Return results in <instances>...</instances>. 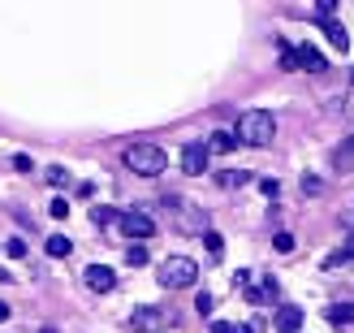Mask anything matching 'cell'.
Returning <instances> with one entry per match:
<instances>
[{"label":"cell","instance_id":"6da1fadb","mask_svg":"<svg viewBox=\"0 0 354 333\" xmlns=\"http://www.w3.org/2000/svg\"><path fill=\"white\" fill-rule=\"evenodd\" d=\"M121 161H126V169L138 173V178H160L169 169V152L160 143H130L121 152Z\"/></svg>","mask_w":354,"mask_h":333},{"label":"cell","instance_id":"7a4b0ae2","mask_svg":"<svg viewBox=\"0 0 354 333\" xmlns=\"http://www.w3.org/2000/svg\"><path fill=\"white\" fill-rule=\"evenodd\" d=\"M238 143H251V147H268L272 138H277V117L268 109H246L238 117Z\"/></svg>","mask_w":354,"mask_h":333},{"label":"cell","instance_id":"3957f363","mask_svg":"<svg viewBox=\"0 0 354 333\" xmlns=\"http://www.w3.org/2000/svg\"><path fill=\"white\" fill-rule=\"evenodd\" d=\"M169 213H173V225H177L182 234L203 238V234L212 230V217H207V208L190 204V199H169Z\"/></svg>","mask_w":354,"mask_h":333},{"label":"cell","instance_id":"277c9868","mask_svg":"<svg viewBox=\"0 0 354 333\" xmlns=\"http://www.w3.org/2000/svg\"><path fill=\"white\" fill-rule=\"evenodd\" d=\"M160 286L165 290H186V286H194V277H199V264H194L190 255H169V260H160Z\"/></svg>","mask_w":354,"mask_h":333},{"label":"cell","instance_id":"5b68a950","mask_svg":"<svg viewBox=\"0 0 354 333\" xmlns=\"http://www.w3.org/2000/svg\"><path fill=\"white\" fill-rule=\"evenodd\" d=\"M117 225H121L130 238H151V234H156V221L143 213V208H126V213L117 217Z\"/></svg>","mask_w":354,"mask_h":333},{"label":"cell","instance_id":"8992f818","mask_svg":"<svg viewBox=\"0 0 354 333\" xmlns=\"http://www.w3.org/2000/svg\"><path fill=\"white\" fill-rule=\"evenodd\" d=\"M207 143H203V138H194V143H186L182 147V173H190V178H203V173H207Z\"/></svg>","mask_w":354,"mask_h":333},{"label":"cell","instance_id":"52a82bcc","mask_svg":"<svg viewBox=\"0 0 354 333\" xmlns=\"http://www.w3.org/2000/svg\"><path fill=\"white\" fill-rule=\"evenodd\" d=\"M82 282H86V290H95V294H113L117 290V273L104 269V264H91L82 273Z\"/></svg>","mask_w":354,"mask_h":333},{"label":"cell","instance_id":"ba28073f","mask_svg":"<svg viewBox=\"0 0 354 333\" xmlns=\"http://www.w3.org/2000/svg\"><path fill=\"white\" fill-rule=\"evenodd\" d=\"M294 61H298V69H307V74H324V69H328L324 52L315 48V44H298L294 48Z\"/></svg>","mask_w":354,"mask_h":333},{"label":"cell","instance_id":"9c48e42d","mask_svg":"<svg viewBox=\"0 0 354 333\" xmlns=\"http://www.w3.org/2000/svg\"><path fill=\"white\" fill-rule=\"evenodd\" d=\"M242 294H246V303H272V299H281V286H277V277H263L259 286L246 282Z\"/></svg>","mask_w":354,"mask_h":333},{"label":"cell","instance_id":"30bf717a","mask_svg":"<svg viewBox=\"0 0 354 333\" xmlns=\"http://www.w3.org/2000/svg\"><path fill=\"white\" fill-rule=\"evenodd\" d=\"M160 325H173V316L160 307H138L130 316V329H160Z\"/></svg>","mask_w":354,"mask_h":333},{"label":"cell","instance_id":"8fae6325","mask_svg":"<svg viewBox=\"0 0 354 333\" xmlns=\"http://www.w3.org/2000/svg\"><path fill=\"white\" fill-rule=\"evenodd\" d=\"M277 333H298L303 329V307H294V303H286V307H277Z\"/></svg>","mask_w":354,"mask_h":333},{"label":"cell","instance_id":"7c38bea8","mask_svg":"<svg viewBox=\"0 0 354 333\" xmlns=\"http://www.w3.org/2000/svg\"><path fill=\"white\" fill-rule=\"evenodd\" d=\"M320 26H324V35H328V44L337 48V52H346V48H350V35H346V26L337 22V17H324Z\"/></svg>","mask_w":354,"mask_h":333},{"label":"cell","instance_id":"4fadbf2b","mask_svg":"<svg viewBox=\"0 0 354 333\" xmlns=\"http://www.w3.org/2000/svg\"><path fill=\"white\" fill-rule=\"evenodd\" d=\"M324 316H328V325H354V303H328V312H324Z\"/></svg>","mask_w":354,"mask_h":333},{"label":"cell","instance_id":"5bb4252c","mask_svg":"<svg viewBox=\"0 0 354 333\" xmlns=\"http://www.w3.org/2000/svg\"><path fill=\"white\" fill-rule=\"evenodd\" d=\"M44 251H48L52 260H65L69 251H74V242H69L65 234H52V238H48V247H44Z\"/></svg>","mask_w":354,"mask_h":333},{"label":"cell","instance_id":"9a60e30c","mask_svg":"<svg viewBox=\"0 0 354 333\" xmlns=\"http://www.w3.org/2000/svg\"><path fill=\"white\" fill-rule=\"evenodd\" d=\"M121 213H117V208H109V204H95L91 208V225H95V230H104V225H113Z\"/></svg>","mask_w":354,"mask_h":333},{"label":"cell","instance_id":"2e32d148","mask_svg":"<svg viewBox=\"0 0 354 333\" xmlns=\"http://www.w3.org/2000/svg\"><path fill=\"white\" fill-rule=\"evenodd\" d=\"M234 147H238V138L229 134V130H216V134L207 138V152H234Z\"/></svg>","mask_w":354,"mask_h":333},{"label":"cell","instance_id":"e0dca14e","mask_svg":"<svg viewBox=\"0 0 354 333\" xmlns=\"http://www.w3.org/2000/svg\"><path fill=\"white\" fill-rule=\"evenodd\" d=\"M216 182L229 190V186H246L251 182V173H242V169H225V173H216Z\"/></svg>","mask_w":354,"mask_h":333},{"label":"cell","instance_id":"ac0fdd59","mask_svg":"<svg viewBox=\"0 0 354 333\" xmlns=\"http://www.w3.org/2000/svg\"><path fill=\"white\" fill-rule=\"evenodd\" d=\"M126 264L130 269H143L147 264V247H143V242H130V247H126Z\"/></svg>","mask_w":354,"mask_h":333},{"label":"cell","instance_id":"d6986e66","mask_svg":"<svg viewBox=\"0 0 354 333\" xmlns=\"http://www.w3.org/2000/svg\"><path fill=\"white\" fill-rule=\"evenodd\" d=\"M203 242H207V255H212V260H221V255H225V238H221L216 230H207Z\"/></svg>","mask_w":354,"mask_h":333},{"label":"cell","instance_id":"ffe728a7","mask_svg":"<svg viewBox=\"0 0 354 333\" xmlns=\"http://www.w3.org/2000/svg\"><path fill=\"white\" fill-rule=\"evenodd\" d=\"M44 178H48V186H69V173H65V165H52V169L44 173Z\"/></svg>","mask_w":354,"mask_h":333},{"label":"cell","instance_id":"44dd1931","mask_svg":"<svg viewBox=\"0 0 354 333\" xmlns=\"http://www.w3.org/2000/svg\"><path fill=\"white\" fill-rule=\"evenodd\" d=\"M272 247H277L281 255H290V251H294V234H286V230H281V234L272 238Z\"/></svg>","mask_w":354,"mask_h":333},{"label":"cell","instance_id":"7402d4cb","mask_svg":"<svg viewBox=\"0 0 354 333\" xmlns=\"http://www.w3.org/2000/svg\"><path fill=\"white\" fill-rule=\"evenodd\" d=\"M5 255L22 260V255H26V242H22V238H9V242H5Z\"/></svg>","mask_w":354,"mask_h":333},{"label":"cell","instance_id":"603a6c76","mask_svg":"<svg viewBox=\"0 0 354 333\" xmlns=\"http://www.w3.org/2000/svg\"><path fill=\"white\" fill-rule=\"evenodd\" d=\"M281 48V69H298V61H294V48L290 44H277Z\"/></svg>","mask_w":354,"mask_h":333},{"label":"cell","instance_id":"cb8c5ba5","mask_svg":"<svg viewBox=\"0 0 354 333\" xmlns=\"http://www.w3.org/2000/svg\"><path fill=\"white\" fill-rule=\"evenodd\" d=\"M48 213H52V217H57V221H61V217H69V199H61V195H57V199H52V204H48Z\"/></svg>","mask_w":354,"mask_h":333},{"label":"cell","instance_id":"d4e9b609","mask_svg":"<svg viewBox=\"0 0 354 333\" xmlns=\"http://www.w3.org/2000/svg\"><path fill=\"white\" fill-rule=\"evenodd\" d=\"M259 190H263L268 199H277V195H281V182H277V178H259Z\"/></svg>","mask_w":354,"mask_h":333},{"label":"cell","instance_id":"484cf974","mask_svg":"<svg viewBox=\"0 0 354 333\" xmlns=\"http://www.w3.org/2000/svg\"><path fill=\"white\" fill-rule=\"evenodd\" d=\"M333 13H337V0H320V5H315V17H320V22L333 17Z\"/></svg>","mask_w":354,"mask_h":333},{"label":"cell","instance_id":"4316f807","mask_svg":"<svg viewBox=\"0 0 354 333\" xmlns=\"http://www.w3.org/2000/svg\"><path fill=\"white\" fill-rule=\"evenodd\" d=\"M194 312H203V316L212 312V294H207V290H199V294H194Z\"/></svg>","mask_w":354,"mask_h":333},{"label":"cell","instance_id":"83f0119b","mask_svg":"<svg viewBox=\"0 0 354 333\" xmlns=\"http://www.w3.org/2000/svg\"><path fill=\"white\" fill-rule=\"evenodd\" d=\"M324 182H315V178H303V195H320Z\"/></svg>","mask_w":354,"mask_h":333},{"label":"cell","instance_id":"f1b7e54d","mask_svg":"<svg viewBox=\"0 0 354 333\" xmlns=\"http://www.w3.org/2000/svg\"><path fill=\"white\" fill-rule=\"evenodd\" d=\"M13 169H22V173H30V156H22V152H17V156H13Z\"/></svg>","mask_w":354,"mask_h":333},{"label":"cell","instance_id":"f546056e","mask_svg":"<svg viewBox=\"0 0 354 333\" xmlns=\"http://www.w3.org/2000/svg\"><path fill=\"white\" fill-rule=\"evenodd\" d=\"M207 333H229V325H225V321H212V329H207Z\"/></svg>","mask_w":354,"mask_h":333},{"label":"cell","instance_id":"4dcf8cb0","mask_svg":"<svg viewBox=\"0 0 354 333\" xmlns=\"http://www.w3.org/2000/svg\"><path fill=\"white\" fill-rule=\"evenodd\" d=\"M9 316H13V307H9V303H0V325H5Z\"/></svg>","mask_w":354,"mask_h":333},{"label":"cell","instance_id":"1f68e13d","mask_svg":"<svg viewBox=\"0 0 354 333\" xmlns=\"http://www.w3.org/2000/svg\"><path fill=\"white\" fill-rule=\"evenodd\" d=\"M229 333H255L251 325H229Z\"/></svg>","mask_w":354,"mask_h":333},{"label":"cell","instance_id":"d6a6232c","mask_svg":"<svg viewBox=\"0 0 354 333\" xmlns=\"http://www.w3.org/2000/svg\"><path fill=\"white\" fill-rule=\"evenodd\" d=\"M0 282H17V277H13L9 269H0Z\"/></svg>","mask_w":354,"mask_h":333},{"label":"cell","instance_id":"836d02e7","mask_svg":"<svg viewBox=\"0 0 354 333\" xmlns=\"http://www.w3.org/2000/svg\"><path fill=\"white\" fill-rule=\"evenodd\" d=\"M350 152H354V138H350Z\"/></svg>","mask_w":354,"mask_h":333}]
</instances>
